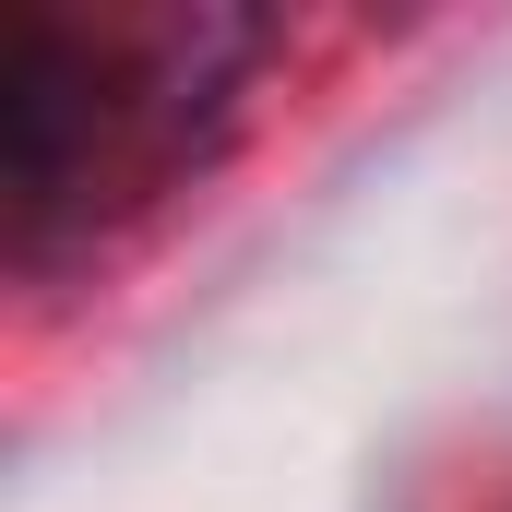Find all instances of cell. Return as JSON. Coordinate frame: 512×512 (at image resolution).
<instances>
[{
    "instance_id": "cell-1",
    "label": "cell",
    "mask_w": 512,
    "mask_h": 512,
    "mask_svg": "<svg viewBox=\"0 0 512 512\" xmlns=\"http://www.w3.org/2000/svg\"><path fill=\"white\" fill-rule=\"evenodd\" d=\"M262 60L251 12L179 0H0V239L12 274L167 203Z\"/></svg>"
}]
</instances>
